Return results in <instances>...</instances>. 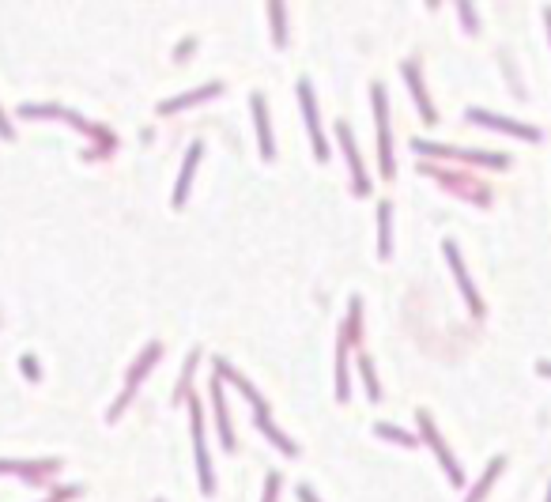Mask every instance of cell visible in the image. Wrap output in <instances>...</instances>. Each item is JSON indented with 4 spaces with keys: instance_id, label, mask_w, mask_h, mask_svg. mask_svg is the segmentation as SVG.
<instances>
[{
    "instance_id": "obj_1",
    "label": "cell",
    "mask_w": 551,
    "mask_h": 502,
    "mask_svg": "<svg viewBox=\"0 0 551 502\" xmlns=\"http://www.w3.org/2000/svg\"><path fill=\"white\" fill-rule=\"evenodd\" d=\"M193 408V446H196V472H201V491L212 495L216 491V476H212V461H208V449H204V416H201V404H189Z\"/></svg>"
},
{
    "instance_id": "obj_2",
    "label": "cell",
    "mask_w": 551,
    "mask_h": 502,
    "mask_svg": "<svg viewBox=\"0 0 551 502\" xmlns=\"http://www.w3.org/2000/svg\"><path fill=\"white\" fill-rule=\"evenodd\" d=\"M374 110H378V155H382V174L393 178V144H389V110H385V91L374 87Z\"/></svg>"
},
{
    "instance_id": "obj_3",
    "label": "cell",
    "mask_w": 551,
    "mask_h": 502,
    "mask_svg": "<svg viewBox=\"0 0 551 502\" xmlns=\"http://www.w3.org/2000/svg\"><path fill=\"white\" fill-rule=\"evenodd\" d=\"M298 99H303V114H306V129H310V140H313V155L321 159H329V148H325V136H321V125H318V102H313V87L306 84H298Z\"/></svg>"
},
{
    "instance_id": "obj_4",
    "label": "cell",
    "mask_w": 551,
    "mask_h": 502,
    "mask_svg": "<svg viewBox=\"0 0 551 502\" xmlns=\"http://www.w3.org/2000/svg\"><path fill=\"white\" fill-rule=\"evenodd\" d=\"M159 351H163V348H159V343H151V348H148V351H143V355H140V359H136V366H133V370H128V389H125V396H121V401H117V404H113V412H110V419H117V416H121V408H125V401H128V396H133V393H136V386H140V378H143V370H148V366H151L155 359H159Z\"/></svg>"
},
{
    "instance_id": "obj_5",
    "label": "cell",
    "mask_w": 551,
    "mask_h": 502,
    "mask_svg": "<svg viewBox=\"0 0 551 502\" xmlns=\"http://www.w3.org/2000/svg\"><path fill=\"white\" fill-rule=\"evenodd\" d=\"M336 136H340V144H344V151H348V163H351V174H355V189L359 193H366L370 189V181H366V170H363V159H359V151H355V140H351V129L340 121L336 125Z\"/></svg>"
},
{
    "instance_id": "obj_6",
    "label": "cell",
    "mask_w": 551,
    "mask_h": 502,
    "mask_svg": "<svg viewBox=\"0 0 551 502\" xmlns=\"http://www.w3.org/2000/svg\"><path fill=\"white\" fill-rule=\"evenodd\" d=\"M249 106H253V121H257V136H261V155L272 159L276 144H272V125H268V110H265V95H253Z\"/></svg>"
},
{
    "instance_id": "obj_7",
    "label": "cell",
    "mask_w": 551,
    "mask_h": 502,
    "mask_svg": "<svg viewBox=\"0 0 551 502\" xmlns=\"http://www.w3.org/2000/svg\"><path fill=\"white\" fill-rule=\"evenodd\" d=\"M223 84H208V87H196V91H186V95H178V99H166L159 110L163 114H178V110H186V106H196V102H204V99H212L219 95Z\"/></svg>"
},
{
    "instance_id": "obj_8",
    "label": "cell",
    "mask_w": 551,
    "mask_h": 502,
    "mask_svg": "<svg viewBox=\"0 0 551 502\" xmlns=\"http://www.w3.org/2000/svg\"><path fill=\"white\" fill-rule=\"evenodd\" d=\"M201 144H193L189 148V155H186V166H181V178H178V185H174V204L181 208L186 204V196H189V181H193V170H196V159H201Z\"/></svg>"
},
{
    "instance_id": "obj_9",
    "label": "cell",
    "mask_w": 551,
    "mask_h": 502,
    "mask_svg": "<svg viewBox=\"0 0 551 502\" xmlns=\"http://www.w3.org/2000/svg\"><path fill=\"white\" fill-rule=\"evenodd\" d=\"M212 401H216V419H219V438L227 449H234V434H231V419H227V404H223V386L219 378H212Z\"/></svg>"
},
{
    "instance_id": "obj_10",
    "label": "cell",
    "mask_w": 551,
    "mask_h": 502,
    "mask_svg": "<svg viewBox=\"0 0 551 502\" xmlns=\"http://www.w3.org/2000/svg\"><path fill=\"white\" fill-rule=\"evenodd\" d=\"M54 468H57V461H31V465H19V461H0V472H19V476L31 472V480H38V476H46V472H54Z\"/></svg>"
},
{
    "instance_id": "obj_11",
    "label": "cell",
    "mask_w": 551,
    "mask_h": 502,
    "mask_svg": "<svg viewBox=\"0 0 551 502\" xmlns=\"http://www.w3.org/2000/svg\"><path fill=\"white\" fill-rule=\"evenodd\" d=\"M419 427H423V431H427V438H430V446H435V453L442 457V465H445V468H450V476H453V483H461V472H457V465H453V457H450V453H445V446L438 442V434H435V427H430V419H427V416H419Z\"/></svg>"
},
{
    "instance_id": "obj_12",
    "label": "cell",
    "mask_w": 551,
    "mask_h": 502,
    "mask_svg": "<svg viewBox=\"0 0 551 502\" xmlns=\"http://www.w3.org/2000/svg\"><path fill=\"white\" fill-rule=\"evenodd\" d=\"M257 427H261V431H265V434H268V438H272L276 446H280V449H283V453H295V442H291V438H287V434H283V431H276V427H272V419H268L265 412H257Z\"/></svg>"
},
{
    "instance_id": "obj_13",
    "label": "cell",
    "mask_w": 551,
    "mask_h": 502,
    "mask_svg": "<svg viewBox=\"0 0 551 502\" xmlns=\"http://www.w3.org/2000/svg\"><path fill=\"white\" fill-rule=\"evenodd\" d=\"M445 257H450V264H453V272H457V280H461V287H465V295H468V302H472V310H480V302H476V291H472V283H468V276H465V268H461V261H457V249L445 242Z\"/></svg>"
},
{
    "instance_id": "obj_14",
    "label": "cell",
    "mask_w": 551,
    "mask_h": 502,
    "mask_svg": "<svg viewBox=\"0 0 551 502\" xmlns=\"http://www.w3.org/2000/svg\"><path fill=\"white\" fill-rule=\"evenodd\" d=\"M404 76H408V84H412V91H415V99H419V110H423V117L430 121L435 117V110H430V102H427V95H423V87H419V76H415V64H404Z\"/></svg>"
},
{
    "instance_id": "obj_15",
    "label": "cell",
    "mask_w": 551,
    "mask_h": 502,
    "mask_svg": "<svg viewBox=\"0 0 551 502\" xmlns=\"http://www.w3.org/2000/svg\"><path fill=\"white\" fill-rule=\"evenodd\" d=\"M378 231H382V242H378V253L389 257V246H393V238H389V204L378 208Z\"/></svg>"
},
{
    "instance_id": "obj_16",
    "label": "cell",
    "mask_w": 551,
    "mask_h": 502,
    "mask_svg": "<svg viewBox=\"0 0 551 502\" xmlns=\"http://www.w3.org/2000/svg\"><path fill=\"white\" fill-rule=\"evenodd\" d=\"M268 16H272V31H276V46H283V4H268Z\"/></svg>"
},
{
    "instance_id": "obj_17",
    "label": "cell",
    "mask_w": 551,
    "mask_h": 502,
    "mask_svg": "<svg viewBox=\"0 0 551 502\" xmlns=\"http://www.w3.org/2000/svg\"><path fill=\"white\" fill-rule=\"evenodd\" d=\"M378 434H382V438H393V442H404V446H415L412 434H404V431H397V427H389V423H378Z\"/></svg>"
},
{
    "instance_id": "obj_18",
    "label": "cell",
    "mask_w": 551,
    "mask_h": 502,
    "mask_svg": "<svg viewBox=\"0 0 551 502\" xmlns=\"http://www.w3.org/2000/svg\"><path fill=\"white\" fill-rule=\"evenodd\" d=\"M359 366H363V378H366V393L374 396H382V389H378V378H374V366H370V359H359Z\"/></svg>"
},
{
    "instance_id": "obj_19",
    "label": "cell",
    "mask_w": 551,
    "mask_h": 502,
    "mask_svg": "<svg viewBox=\"0 0 551 502\" xmlns=\"http://www.w3.org/2000/svg\"><path fill=\"white\" fill-rule=\"evenodd\" d=\"M276 491H280V472L268 476V483H265V502H276Z\"/></svg>"
},
{
    "instance_id": "obj_20",
    "label": "cell",
    "mask_w": 551,
    "mask_h": 502,
    "mask_svg": "<svg viewBox=\"0 0 551 502\" xmlns=\"http://www.w3.org/2000/svg\"><path fill=\"white\" fill-rule=\"evenodd\" d=\"M298 498H303V502H321L318 495H313V487H306V483H303V487H298Z\"/></svg>"
},
{
    "instance_id": "obj_21",
    "label": "cell",
    "mask_w": 551,
    "mask_h": 502,
    "mask_svg": "<svg viewBox=\"0 0 551 502\" xmlns=\"http://www.w3.org/2000/svg\"><path fill=\"white\" fill-rule=\"evenodd\" d=\"M76 495V487H64V491L61 495H54V498H46V502H61V498H72Z\"/></svg>"
},
{
    "instance_id": "obj_22",
    "label": "cell",
    "mask_w": 551,
    "mask_h": 502,
    "mask_svg": "<svg viewBox=\"0 0 551 502\" xmlns=\"http://www.w3.org/2000/svg\"><path fill=\"white\" fill-rule=\"evenodd\" d=\"M23 370H27L31 378H38V363H34V359H23Z\"/></svg>"
},
{
    "instance_id": "obj_23",
    "label": "cell",
    "mask_w": 551,
    "mask_h": 502,
    "mask_svg": "<svg viewBox=\"0 0 551 502\" xmlns=\"http://www.w3.org/2000/svg\"><path fill=\"white\" fill-rule=\"evenodd\" d=\"M0 136H11V125H8V117L0 114Z\"/></svg>"
}]
</instances>
